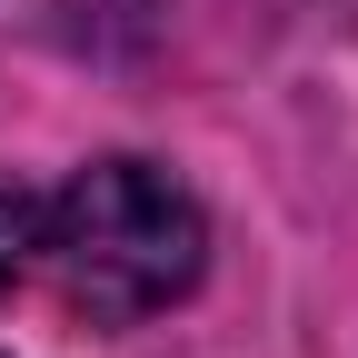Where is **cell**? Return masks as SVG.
<instances>
[{"mask_svg":"<svg viewBox=\"0 0 358 358\" xmlns=\"http://www.w3.org/2000/svg\"><path fill=\"white\" fill-rule=\"evenodd\" d=\"M30 259L50 268L70 319L90 329H140L169 299L199 289L209 268V219L159 159H90L40 199Z\"/></svg>","mask_w":358,"mask_h":358,"instance_id":"cell-1","label":"cell"},{"mask_svg":"<svg viewBox=\"0 0 358 358\" xmlns=\"http://www.w3.org/2000/svg\"><path fill=\"white\" fill-rule=\"evenodd\" d=\"M30 239H40V189H0V289L30 268Z\"/></svg>","mask_w":358,"mask_h":358,"instance_id":"cell-2","label":"cell"}]
</instances>
